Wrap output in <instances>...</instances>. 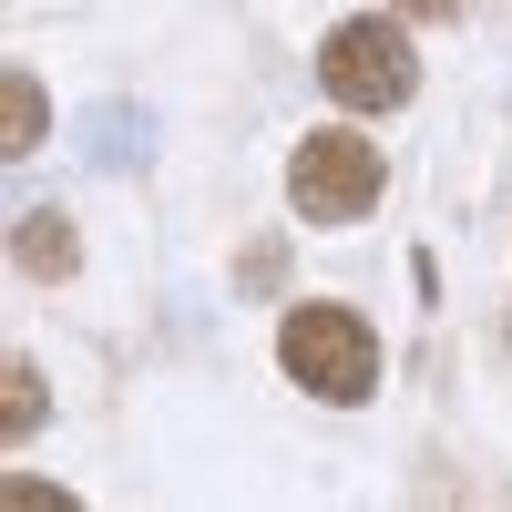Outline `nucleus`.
<instances>
[{
	"label": "nucleus",
	"instance_id": "obj_3",
	"mask_svg": "<svg viewBox=\"0 0 512 512\" xmlns=\"http://www.w3.org/2000/svg\"><path fill=\"white\" fill-rule=\"evenodd\" d=\"M318 82H328V103H349V113H400L420 72H410L400 21H338L318 41Z\"/></svg>",
	"mask_w": 512,
	"mask_h": 512
},
{
	"label": "nucleus",
	"instance_id": "obj_6",
	"mask_svg": "<svg viewBox=\"0 0 512 512\" xmlns=\"http://www.w3.org/2000/svg\"><path fill=\"white\" fill-rule=\"evenodd\" d=\"M0 103H11V113H0V154L21 164V154L41 144V123H52V113H41V82H31V72H11V82H0Z\"/></svg>",
	"mask_w": 512,
	"mask_h": 512
},
{
	"label": "nucleus",
	"instance_id": "obj_7",
	"mask_svg": "<svg viewBox=\"0 0 512 512\" xmlns=\"http://www.w3.org/2000/svg\"><path fill=\"white\" fill-rule=\"evenodd\" d=\"M41 410H52V400H41V369L11 359V379H0V441H31V431H41Z\"/></svg>",
	"mask_w": 512,
	"mask_h": 512
},
{
	"label": "nucleus",
	"instance_id": "obj_9",
	"mask_svg": "<svg viewBox=\"0 0 512 512\" xmlns=\"http://www.w3.org/2000/svg\"><path fill=\"white\" fill-rule=\"evenodd\" d=\"M400 11H410V21H451L461 0H400Z\"/></svg>",
	"mask_w": 512,
	"mask_h": 512
},
{
	"label": "nucleus",
	"instance_id": "obj_5",
	"mask_svg": "<svg viewBox=\"0 0 512 512\" xmlns=\"http://www.w3.org/2000/svg\"><path fill=\"white\" fill-rule=\"evenodd\" d=\"M11 256H21V277H72V267H82V236H72V216L31 205V216L11 226Z\"/></svg>",
	"mask_w": 512,
	"mask_h": 512
},
{
	"label": "nucleus",
	"instance_id": "obj_2",
	"mask_svg": "<svg viewBox=\"0 0 512 512\" xmlns=\"http://www.w3.org/2000/svg\"><path fill=\"white\" fill-rule=\"evenodd\" d=\"M379 185H390V164H379V144L349 134V123H328V134H308L287 154V205L308 226H359L379 205Z\"/></svg>",
	"mask_w": 512,
	"mask_h": 512
},
{
	"label": "nucleus",
	"instance_id": "obj_4",
	"mask_svg": "<svg viewBox=\"0 0 512 512\" xmlns=\"http://www.w3.org/2000/svg\"><path fill=\"white\" fill-rule=\"evenodd\" d=\"M144 154H154V113L144 103H103L82 123V164H103V175H134Z\"/></svg>",
	"mask_w": 512,
	"mask_h": 512
},
{
	"label": "nucleus",
	"instance_id": "obj_8",
	"mask_svg": "<svg viewBox=\"0 0 512 512\" xmlns=\"http://www.w3.org/2000/svg\"><path fill=\"white\" fill-rule=\"evenodd\" d=\"M277 277H287V246H246V256H236V287H246V297H267Z\"/></svg>",
	"mask_w": 512,
	"mask_h": 512
},
{
	"label": "nucleus",
	"instance_id": "obj_1",
	"mask_svg": "<svg viewBox=\"0 0 512 512\" xmlns=\"http://www.w3.org/2000/svg\"><path fill=\"white\" fill-rule=\"evenodd\" d=\"M277 359H287V379H297L308 400H338V410H359V400L379 390V338H369V318H359V308H328V297L287 308Z\"/></svg>",
	"mask_w": 512,
	"mask_h": 512
}]
</instances>
